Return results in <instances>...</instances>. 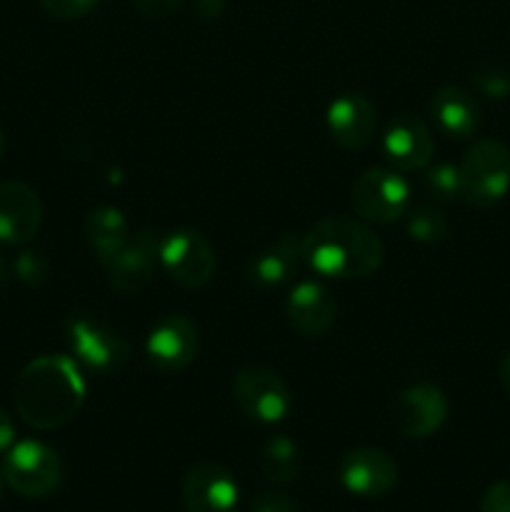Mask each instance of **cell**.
I'll return each instance as SVG.
<instances>
[{
    "label": "cell",
    "instance_id": "4",
    "mask_svg": "<svg viewBox=\"0 0 510 512\" xmlns=\"http://www.w3.org/2000/svg\"><path fill=\"white\" fill-rule=\"evenodd\" d=\"M70 353L75 363L100 375H113L130 360V343L123 333L93 315H70L65 323Z\"/></svg>",
    "mask_w": 510,
    "mask_h": 512
},
{
    "label": "cell",
    "instance_id": "26",
    "mask_svg": "<svg viewBox=\"0 0 510 512\" xmlns=\"http://www.w3.org/2000/svg\"><path fill=\"white\" fill-rule=\"evenodd\" d=\"M100 0H40V8L55 20H78L95 10Z\"/></svg>",
    "mask_w": 510,
    "mask_h": 512
},
{
    "label": "cell",
    "instance_id": "9",
    "mask_svg": "<svg viewBox=\"0 0 510 512\" xmlns=\"http://www.w3.org/2000/svg\"><path fill=\"white\" fill-rule=\"evenodd\" d=\"M200 353L198 325L188 315H165L145 338V358L158 373H183Z\"/></svg>",
    "mask_w": 510,
    "mask_h": 512
},
{
    "label": "cell",
    "instance_id": "21",
    "mask_svg": "<svg viewBox=\"0 0 510 512\" xmlns=\"http://www.w3.org/2000/svg\"><path fill=\"white\" fill-rule=\"evenodd\" d=\"M258 463L265 478L275 485L295 483L300 470H303L298 445L288 435H273V438L265 440V445L260 448Z\"/></svg>",
    "mask_w": 510,
    "mask_h": 512
},
{
    "label": "cell",
    "instance_id": "18",
    "mask_svg": "<svg viewBox=\"0 0 510 512\" xmlns=\"http://www.w3.org/2000/svg\"><path fill=\"white\" fill-rule=\"evenodd\" d=\"M303 265V235L283 233L248 260L245 275L258 288H280L290 283Z\"/></svg>",
    "mask_w": 510,
    "mask_h": 512
},
{
    "label": "cell",
    "instance_id": "6",
    "mask_svg": "<svg viewBox=\"0 0 510 512\" xmlns=\"http://www.w3.org/2000/svg\"><path fill=\"white\" fill-rule=\"evenodd\" d=\"M233 403L253 423L275 425L293 410V393L273 368L245 365L233 378Z\"/></svg>",
    "mask_w": 510,
    "mask_h": 512
},
{
    "label": "cell",
    "instance_id": "14",
    "mask_svg": "<svg viewBox=\"0 0 510 512\" xmlns=\"http://www.w3.org/2000/svg\"><path fill=\"white\" fill-rule=\"evenodd\" d=\"M160 253V238H155L153 230H138L130 235L118 255L105 265L110 288L120 295H138L150 285L155 273V263Z\"/></svg>",
    "mask_w": 510,
    "mask_h": 512
},
{
    "label": "cell",
    "instance_id": "29",
    "mask_svg": "<svg viewBox=\"0 0 510 512\" xmlns=\"http://www.w3.org/2000/svg\"><path fill=\"white\" fill-rule=\"evenodd\" d=\"M133 5L145 18H168L183 5V0H133Z\"/></svg>",
    "mask_w": 510,
    "mask_h": 512
},
{
    "label": "cell",
    "instance_id": "11",
    "mask_svg": "<svg viewBox=\"0 0 510 512\" xmlns=\"http://www.w3.org/2000/svg\"><path fill=\"white\" fill-rule=\"evenodd\" d=\"M238 480L225 465L200 460L183 478V503L188 512H235Z\"/></svg>",
    "mask_w": 510,
    "mask_h": 512
},
{
    "label": "cell",
    "instance_id": "16",
    "mask_svg": "<svg viewBox=\"0 0 510 512\" xmlns=\"http://www.w3.org/2000/svg\"><path fill=\"white\" fill-rule=\"evenodd\" d=\"M43 223V205L28 183H0V243L25 245L38 235Z\"/></svg>",
    "mask_w": 510,
    "mask_h": 512
},
{
    "label": "cell",
    "instance_id": "15",
    "mask_svg": "<svg viewBox=\"0 0 510 512\" xmlns=\"http://www.w3.org/2000/svg\"><path fill=\"white\" fill-rule=\"evenodd\" d=\"M325 125L333 143L343 150H363L373 143L378 128V110L363 93H343L328 105Z\"/></svg>",
    "mask_w": 510,
    "mask_h": 512
},
{
    "label": "cell",
    "instance_id": "30",
    "mask_svg": "<svg viewBox=\"0 0 510 512\" xmlns=\"http://www.w3.org/2000/svg\"><path fill=\"white\" fill-rule=\"evenodd\" d=\"M225 0H193V13L200 20H213L223 13Z\"/></svg>",
    "mask_w": 510,
    "mask_h": 512
},
{
    "label": "cell",
    "instance_id": "20",
    "mask_svg": "<svg viewBox=\"0 0 510 512\" xmlns=\"http://www.w3.org/2000/svg\"><path fill=\"white\" fill-rule=\"evenodd\" d=\"M130 225L125 215L113 205H100L90 210L85 218V238H88L90 253L95 255L100 265H108L115 255L123 250V245L130 240Z\"/></svg>",
    "mask_w": 510,
    "mask_h": 512
},
{
    "label": "cell",
    "instance_id": "5",
    "mask_svg": "<svg viewBox=\"0 0 510 512\" xmlns=\"http://www.w3.org/2000/svg\"><path fill=\"white\" fill-rule=\"evenodd\" d=\"M3 478L23 498H48L63 483V460L40 440H20L5 453Z\"/></svg>",
    "mask_w": 510,
    "mask_h": 512
},
{
    "label": "cell",
    "instance_id": "33",
    "mask_svg": "<svg viewBox=\"0 0 510 512\" xmlns=\"http://www.w3.org/2000/svg\"><path fill=\"white\" fill-rule=\"evenodd\" d=\"M10 280V270H8V263H5V258L0 255V293L5 290V285H8Z\"/></svg>",
    "mask_w": 510,
    "mask_h": 512
},
{
    "label": "cell",
    "instance_id": "12",
    "mask_svg": "<svg viewBox=\"0 0 510 512\" xmlns=\"http://www.w3.org/2000/svg\"><path fill=\"white\" fill-rule=\"evenodd\" d=\"M338 478L348 493L383 498L398 485V463L380 448H355L343 455Z\"/></svg>",
    "mask_w": 510,
    "mask_h": 512
},
{
    "label": "cell",
    "instance_id": "23",
    "mask_svg": "<svg viewBox=\"0 0 510 512\" xmlns=\"http://www.w3.org/2000/svg\"><path fill=\"white\" fill-rule=\"evenodd\" d=\"M425 190H428L435 200L460 198L458 165L435 163L433 168L425 170Z\"/></svg>",
    "mask_w": 510,
    "mask_h": 512
},
{
    "label": "cell",
    "instance_id": "2",
    "mask_svg": "<svg viewBox=\"0 0 510 512\" xmlns=\"http://www.w3.org/2000/svg\"><path fill=\"white\" fill-rule=\"evenodd\" d=\"M383 260V240L353 215H330L303 235V263L323 278H368L380 270Z\"/></svg>",
    "mask_w": 510,
    "mask_h": 512
},
{
    "label": "cell",
    "instance_id": "22",
    "mask_svg": "<svg viewBox=\"0 0 510 512\" xmlns=\"http://www.w3.org/2000/svg\"><path fill=\"white\" fill-rule=\"evenodd\" d=\"M405 230L415 243H440L450 233V223L435 205H415L405 213Z\"/></svg>",
    "mask_w": 510,
    "mask_h": 512
},
{
    "label": "cell",
    "instance_id": "28",
    "mask_svg": "<svg viewBox=\"0 0 510 512\" xmlns=\"http://www.w3.org/2000/svg\"><path fill=\"white\" fill-rule=\"evenodd\" d=\"M480 512H510V480H498L485 490Z\"/></svg>",
    "mask_w": 510,
    "mask_h": 512
},
{
    "label": "cell",
    "instance_id": "31",
    "mask_svg": "<svg viewBox=\"0 0 510 512\" xmlns=\"http://www.w3.org/2000/svg\"><path fill=\"white\" fill-rule=\"evenodd\" d=\"M15 445V425L10 420V415L0 408V455L8 453Z\"/></svg>",
    "mask_w": 510,
    "mask_h": 512
},
{
    "label": "cell",
    "instance_id": "35",
    "mask_svg": "<svg viewBox=\"0 0 510 512\" xmlns=\"http://www.w3.org/2000/svg\"><path fill=\"white\" fill-rule=\"evenodd\" d=\"M5 148V135H3V128H0V153H3Z\"/></svg>",
    "mask_w": 510,
    "mask_h": 512
},
{
    "label": "cell",
    "instance_id": "25",
    "mask_svg": "<svg viewBox=\"0 0 510 512\" xmlns=\"http://www.w3.org/2000/svg\"><path fill=\"white\" fill-rule=\"evenodd\" d=\"M13 273L23 285L38 288V285H43L45 278H48V260H45V255L40 253V250H23V253L15 258Z\"/></svg>",
    "mask_w": 510,
    "mask_h": 512
},
{
    "label": "cell",
    "instance_id": "10",
    "mask_svg": "<svg viewBox=\"0 0 510 512\" xmlns=\"http://www.w3.org/2000/svg\"><path fill=\"white\" fill-rule=\"evenodd\" d=\"M380 148H383V158L390 168L398 173H415V170H425L430 165L435 140L423 118L413 113H400L385 125Z\"/></svg>",
    "mask_w": 510,
    "mask_h": 512
},
{
    "label": "cell",
    "instance_id": "19",
    "mask_svg": "<svg viewBox=\"0 0 510 512\" xmlns=\"http://www.w3.org/2000/svg\"><path fill=\"white\" fill-rule=\"evenodd\" d=\"M430 115L435 125L450 138H470L480 125V105L460 85H443L430 98Z\"/></svg>",
    "mask_w": 510,
    "mask_h": 512
},
{
    "label": "cell",
    "instance_id": "24",
    "mask_svg": "<svg viewBox=\"0 0 510 512\" xmlns=\"http://www.w3.org/2000/svg\"><path fill=\"white\" fill-rule=\"evenodd\" d=\"M473 83L475 88L483 95L495 100H503L510 95V73L503 65L495 63H480L473 70Z\"/></svg>",
    "mask_w": 510,
    "mask_h": 512
},
{
    "label": "cell",
    "instance_id": "1",
    "mask_svg": "<svg viewBox=\"0 0 510 512\" xmlns=\"http://www.w3.org/2000/svg\"><path fill=\"white\" fill-rule=\"evenodd\" d=\"M88 395L80 365L68 355L30 360L15 383V410L35 430H55L80 413Z\"/></svg>",
    "mask_w": 510,
    "mask_h": 512
},
{
    "label": "cell",
    "instance_id": "34",
    "mask_svg": "<svg viewBox=\"0 0 510 512\" xmlns=\"http://www.w3.org/2000/svg\"><path fill=\"white\" fill-rule=\"evenodd\" d=\"M3 488H5V478H3V470H0V500H3Z\"/></svg>",
    "mask_w": 510,
    "mask_h": 512
},
{
    "label": "cell",
    "instance_id": "32",
    "mask_svg": "<svg viewBox=\"0 0 510 512\" xmlns=\"http://www.w3.org/2000/svg\"><path fill=\"white\" fill-rule=\"evenodd\" d=\"M498 378H500V385H503V388L510 393V350L503 355V358H500Z\"/></svg>",
    "mask_w": 510,
    "mask_h": 512
},
{
    "label": "cell",
    "instance_id": "27",
    "mask_svg": "<svg viewBox=\"0 0 510 512\" xmlns=\"http://www.w3.org/2000/svg\"><path fill=\"white\" fill-rule=\"evenodd\" d=\"M250 512H298V503L280 490H263L253 498Z\"/></svg>",
    "mask_w": 510,
    "mask_h": 512
},
{
    "label": "cell",
    "instance_id": "17",
    "mask_svg": "<svg viewBox=\"0 0 510 512\" xmlns=\"http://www.w3.org/2000/svg\"><path fill=\"white\" fill-rule=\"evenodd\" d=\"M285 318L305 338H323L338 318V303L325 285L303 280L285 298Z\"/></svg>",
    "mask_w": 510,
    "mask_h": 512
},
{
    "label": "cell",
    "instance_id": "3",
    "mask_svg": "<svg viewBox=\"0 0 510 512\" xmlns=\"http://www.w3.org/2000/svg\"><path fill=\"white\" fill-rule=\"evenodd\" d=\"M460 200L470 208L488 210L510 190V148L503 140L480 138L458 163Z\"/></svg>",
    "mask_w": 510,
    "mask_h": 512
},
{
    "label": "cell",
    "instance_id": "13",
    "mask_svg": "<svg viewBox=\"0 0 510 512\" xmlns=\"http://www.w3.org/2000/svg\"><path fill=\"white\" fill-rule=\"evenodd\" d=\"M448 420V400L430 383H415L400 390L393 403V423L405 438H428Z\"/></svg>",
    "mask_w": 510,
    "mask_h": 512
},
{
    "label": "cell",
    "instance_id": "7",
    "mask_svg": "<svg viewBox=\"0 0 510 512\" xmlns=\"http://www.w3.org/2000/svg\"><path fill=\"white\" fill-rule=\"evenodd\" d=\"M350 205L355 218L365 223L388 225L408 213L410 185L398 170L370 168L358 175L350 190Z\"/></svg>",
    "mask_w": 510,
    "mask_h": 512
},
{
    "label": "cell",
    "instance_id": "8",
    "mask_svg": "<svg viewBox=\"0 0 510 512\" xmlns=\"http://www.w3.org/2000/svg\"><path fill=\"white\" fill-rule=\"evenodd\" d=\"M160 265L183 288H203L215 273V250L198 230H173L160 240Z\"/></svg>",
    "mask_w": 510,
    "mask_h": 512
}]
</instances>
